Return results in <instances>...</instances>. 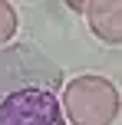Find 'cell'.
Returning a JSON list of instances; mask_svg holds the SVG:
<instances>
[{
    "mask_svg": "<svg viewBox=\"0 0 122 125\" xmlns=\"http://www.w3.org/2000/svg\"><path fill=\"white\" fill-rule=\"evenodd\" d=\"M63 69L36 46L0 50V125H63Z\"/></svg>",
    "mask_w": 122,
    "mask_h": 125,
    "instance_id": "cell-1",
    "label": "cell"
},
{
    "mask_svg": "<svg viewBox=\"0 0 122 125\" xmlns=\"http://www.w3.org/2000/svg\"><path fill=\"white\" fill-rule=\"evenodd\" d=\"M63 105L73 125H112L119 115V92L106 76H79L66 86Z\"/></svg>",
    "mask_w": 122,
    "mask_h": 125,
    "instance_id": "cell-2",
    "label": "cell"
},
{
    "mask_svg": "<svg viewBox=\"0 0 122 125\" xmlns=\"http://www.w3.org/2000/svg\"><path fill=\"white\" fill-rule=\"evenodd\" d=\"M83 13L89 17V26H92V33H96L99 40H106V43H112V46L122 40V30H119L122 7H119V0H109V3H102V0L86 3Z\"/></svg>",
    "mask_w": 122,
    "mask_h": 125,
    "instance_id": "cell-3",
    "label": "cell"
},
{
    "mask_svg": "<svg viewBox=\"0 0 122 125\" xmlns=\"http://www.w3.org/2000/svg\"><path fill=\"white\" fill-rule=\"evenodd\" d=\"M17 33V13L10 3H0V46L10 43V36Z\"/></svg>",
    "mask_w": 122,
    "mask_h": 125,
    "instance_id": "cell-4",
    "label": "cell"
}]
</instances>
